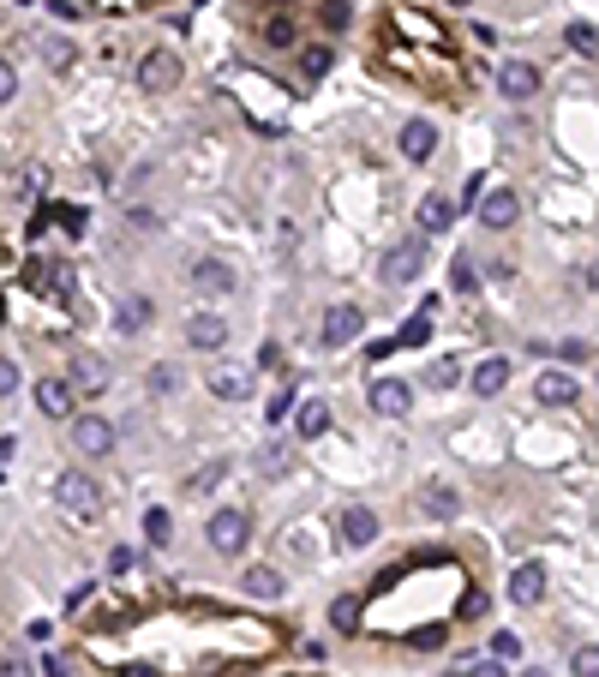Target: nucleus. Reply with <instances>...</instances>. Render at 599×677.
<instances>
[{"mask_svg": "<svg viewBox=\"0 0 599 677\" xmlns=\"http://www.w3.org/2000/svg\"><path fill=\"white\" fill-rule=\"evenodd\" d=\"M180 84V54L174 48H144L138 54V90L144 96H162V90H174Z\"/></svg>", "mask_w": 599, "mask_h": 677, "instance_id": "f257e3e1", "label": "nucleus"}, {"mask_svg": "<svg viewBox=\"0 0 599 677\" xmlns=\"http://www.w3.org/2000/svg\"><path fill=\"white\" fill-rule=\"evenodd\" d=\"M426 270V240H402V246H390L384 258H378V282L384 288H402V282H414Z\"/></svg>", "mask_w": 599, "mask_h": 677, "instance_id": "f03ea898", "label": "nucleus"}, {"mask_svg": "<svg viewBox=\"0 0 599 677\" xmlns=\"http://www.w3.org/2000/svg\"><path fill=\"white\" fill-rule=\"evenodd\" d=\"M54 498H60L72 516H96V510H102V492H96V480H90L84 468H66V474L54 480Z\"/></svg>", "mask_w": 599, "mask_h": 677, "instance_id": "7ed1b4c3", "label": "nucleus"}, {"mask_svg": "<svg viewBox=\"0 0 599 677\" xmlns=\"http://www.w3.org/2000/svg\"><path fill=\"white\" fill-rule=\"evenodd\" d=\"M204 534H210V552H222V558H240V546L252 540V522H246V510H216Z\"/></svg>", "mask_w": 599, "mask_h": 677, "instance_id": "20e7f679", "label": "nucleus"}, {"mask_svg": "<svg viewBox=\"0 0 599 677\" xmlns=\"http://www.w3.org/2000/svg\"><path fill=\"white\" fill-rule=\"evenodd\" d=\"M72 396H102L108 384H114V366L102 360V354H72Z\"/></svg>", "mask_w": 599, "mask_h": 677, "instance_id": "39448f33", "label": "nucleus"}, {"mask_svg": "<svg viewBox=\"0 0 599 677\" xmlns=\"http://www.w3.org/2000/svg\"><path fill=\"white\" fill-rule=\"evenodd\" d=\"M474 210H480V222H486V228H516V216H522V198H516L510 186H492L486 198H474Z\"/></svg>", "mask_w": 599, "mask_h": 677, "instance_id": "423d86ee", "label": "nucleus"}, {"mask_svg": "<svg viewBox=\"0 0 599 677\" xmlns=\"http://www.w3.org/2000/svg\"><path fill=\"white\" fill-rule=\"evenodd\" d=\"M414 408V390L402 384V378H378L372 384V414H384V420H402Z\"/></svg>", "mask_w": 599, "mask_h": 677, "instance_id": "0eeeda50", "label": "nucleus"}, {"mask_svg": "<svg viewBox=\"0 0 599 677\" xmlns=\"http://www.w3.org/2000/svg\"><path fill=\"white\" fill-rule=\"evenodd\" d=\"M360 330H366V312H360V306H330V312H324V342H330V348L354 342Z\"/></svg>", "mask_w": 599, "mask_h": 677, "instance_id": "6e6552de", "label": "nucleus"}, {"mask_svg": "<svg viewBox=\"0 0 599 677\" xmlns=\"http://www.w3.org/2000/svg\"><path fill=\"white\" fill-rule=\"evenodd\" d=\"M72 444H78L84 456H108V450H114V426L96 420V414H84V420H72Z\"/></svg>", "mask_w": 599, "mask_h": 677, "instance_id": "1a4fd4ad", "label": "nucleus"}, {"mask_svg": "<svg viewBox=\"0 0 599 677\" xmlns=\"http://www.w3.org/2000/svg\"><path fill=\"white\" fill-rule=\"evenodd\" d=\"M186 342H192L198 354H216V348L228 342V324H222L216 312H198V318H186Z\"/></svg>", "mask_w": 599, "mask_h": 677, "instance_id": "9d476101", "label": "nucleus"}, {"mask_svg": "<svg viewBox=\"0 0 599 677\" xmlns=\"http://www.w3.org/2000/svg\"><path fill=\"white\" fill-rule=\"evenodd\" d=\"M72 402H78V396H72L66 378H42V384H36V408H42L48 420H72Z\"/></svg>", "mask_w": 599, "mask_h": 677, "instance_id": "9b49d317", "label": "nucleus"}, {"mask_svg": "<svg viewBox=\"0 0 599 677\" xmlns=\"http://www.w3.org/2000/svg\"><path fill=\"white\" fill-rule=\"evenodd\" d=\"M498 84H504V96H510V102H528V96L540 90V72H534L528 60H504V72H498Z\"/></svg>", "mask_w": 599, "mask_h": 677, "instance_id": "f8f14e48", "label": "nucleus"}, {"mask_svg": "<svg viewBox=\"0 0 599 677\" xmlns=\"http://www.w3.org/2000/svg\"><path fill=\"white\" fill-rule=\"evenodd\" d=\"M396 144H402V156H408V162H432V150H438V132H432V120H408Z\"/></svg>", "mask_w": 599, "mask_h": 677, "instance_id": "ddd939ff", "label": "nucleus"}, {"mask_svg": "<svg viewBox=\"0 0 599 677\" xmlns=\"http://www.w3.org/2000/svg\"><path fill=\"white\" fill-rule=\"evenodd\" d=\"M192 288H198V294H234V270H228L222 258H198V264H192Z\"/></svg>", "mask_w": 599, "mask_h": 677, "instance_id": "4468645a", "label": "nucleus"}, {"mask_svg": "<svg viewBox=\"0 0 599 677\" xmlns=\"http://www.w3.org/2000/svg\"><path fill=\"white\" fill-rule=\"evenodd\" d=\"M372 540H378V516H372L366 504L342 510V546H354V552H360V546H372Z\"/></svg>", "mask_w": 599, "mask_h": 677, "instance_id": "2eb2a0df", "label": "nucleus"}, {"mask_svg": "<svg viewBox=\"0 0 599 677\" xmlns=\"http://www.w3.org/2000/svg\"><path fill=\"white\" fill-rule=\"evenodd\" d=\"M510 600H516V606H540V600H546V570H540V564H522V570L510 576Z\"/></svg>", "mask_w": 599, "mask_h": 677, "instance_id": "dca6fc26", "label": "nucleus"}, {"mask_svg": "<svg viewBox=\"0 0 599 677\" xmlns=\"http://www.w3.org/2000/svg\"><path fill=\"white\" fill-rule=\"evenodd\" d=\"M132 6H150V0H48V12H60V18H84V12H132Z\"/></svg>", "mask_w": 599, "mask_h": 677, "instance_id": "f3484780", "label": "nucleus"}, {"mask_svg": "<svg viewBox=\"0 0 599 677\" xmlns=\"http://www.w3.org/2000/svg\"><path fill=\"white\" fill-rule=\"evenodd\" d=\"M534 396H540L546 408H564V402H576V378H570V372H540Z\"/></svg>", "mask_w": 599, "mask_h": 677, "instance_id": "a211bd4d", "label": "nucleus"}, {"mask_svg": "<svg viewBox=\"0 0 599 677\" xmlns=\"http://www.w3.org/2000/svg\"><path fill=\"white\" fill-rule=\"evenodd\" d=\"M240 588H246L252 600H282V588H288V582H282V576H276L270 564H252V570L240 576Z\"/></svg>", "mask_w": 599, "mask_h": 677, "instance_id": "6ab92c4d", "label": "nucleus"}, {"mask_svg": "<svg viewBox=\"0 0 599 677\" xmlns=\"http://www.w3.org/2000/svg\"><path fill=\"white\" fill-rule=\"evenodd\" d=\"M210 390H216L222 402H246V396H252V378L234 372V366H216V372H210Z\"/></svg>", "mask_w": 599, "mask_h": 677, "instance_id": "aec40b11", "label": "nucleus"}, {"mask_svg": "<svg viewBox=\"0 0 599 677\" xmlns=\"http://www.w3.org/2000/svg\"><path fill=\"white\" fill-rule=\"evenodd\" d=\"M288 468H294V450H288V438H270V444L258 450V474H264V480H282Z\"/></svg>", "mask_w": 599, "mask_h": 677, "instance_id": "412c9836", "label": "nucleus"}, {"mask_svg": "<svg viewBox=\"0 0 599 677\" xmlns=\"http://www.w3.org/2000/svg\"><path fill=\"white\" fill-rule=\"evenodd\" d=\"M396 30H408V36H420L426 48H450V42H444V30H438L432 18H420V12H396Z\"/></svg>", "mask_w": 599, "mask_h": 677, "instance_id": "4be33fe9", "label": "nucleus"}, {"mask_svg": "<svg viewBox=\"0 0 599 677\" xmlns=\"http://www.w3.org/2000/svg\"><path fill=\"white\" fill-rule=\"evenodd\" d=\"M450 216H456V204H450V198H438V192H432V198H420V228H426V234H444V228H450Z\"/></svg>", "mask_w": 599, "mask_h": 677, "instance_id": "5701e85b", "label": "nucleus"}, {"mask_svg": "<svg viewBox=\"0 0 599 677\" xmlns=\"http://www.w3.org/2000/svg\"><path fill=\"white\" fill-rule=\"evenodd\" d=\"M504 384H510V360H480V366H474V390H480V396H498Z\"/></svg>", "mask_w": 599, "mask_h": 677, "instance_id": "b1692460", "label": "nucleus"}, {"mask_svg": "<svg viewBox=\"0 0 599 677\" xmlns=\"http://www.w3.org/2000/svg\"><path fill=\"white\" fill-rule=\"evenodd\" d=\"M360 618H366V606H360L354 594H342V600L330 606V624H336L342 636H360Z\"/></svg>", "mask_w": 599, "mask_h": 677, "instance_id": "393cba45", "label": "nucleus"}, {"mask_svg": "<svg viewBox=\"0 0 599 677\" xmlns=\"http://www.w3.org/2000/svg\"><path fill=\"white\" fill-rule=\"evenodd\" d=\"M426 336H432V306H420V312H414V318H408V324H402V336H396V342H390V348H420V342H426Z\"/></svg>", "mask_w": 599, "mask_h": 677, "instance_id": "a878e982", "label": "nucleus"}, {"mask_svg": "<svg viewBox=\"0 0 599 677\" xmlns=\"http://www.w3.org/2000/svg\"><path fill=\"white\" fill-rule=\"evenodd\" d=\"M144 324H150V300H144V294H126V300H120V330L132 336V330H144Z\"/></svg>", "mask_w": 599, "mask_h": 677, "instance_id": "bb28decb", "label": "nucleus"}, {"mask_svg": "<svg viewBox=\"0 0 599 677\" xmlns=\"http://www.w3.org/2000/svg\"><path fill=\"white\" fill-rule=\"evenodd\" d=\"M42 60H48V66H54V72H66V66H72V60H78V48H72V42H66V36H42Z\"/></svg>", "mask_w": 599, "mask_h": 677, "instance_id": "cd10ccee", "label": "nucleus"}, {"mask_svg": "<svg viewBox=\"0 0 599 677\" xmlns=\"http://www.w3.org/2000/svg\"><path fill=\"white\" fill-rule=\"evenodd\" d=\"M330 432V408L324 402H306L300 408V438H324Z\"/></svg>", "mask_w": 599, "mask_h": 677, "instance_id": "c85d7f7f", "label": "nucleus"}, {"mask_svg": "<svg viewBox=\"0 0 599 677\" xmlns=\"http://www.w3.org/2000/svg\"><path fill=\"white\" fill-rule=\"evenodd\" d=\"M144 540L150 546H168L174 540V516L168 510H144Z\"/></svg>", "mask_w": 599, "mask_h": 677, "instance_id": "c756f323", "label": "nucleus"}, {"mask_svg": "<svg viewBox=\"0 0 599 677\" xmlns=\"http://www.w3.org/2000/svg\"><path fill=\"white\" fill-rule=\"evenodd\" d=\"M456 378H462V366H456V360H432V366H426V384H432V390H450Z\"/></svg>", "mask_w": 599, "mask_h": 677, "instance_id": "7c9ffc66", "label": "nucleus"}, {"mask_svg": "<svg viewBox=\"0 0 599 677\" xmlns=\"http://www.w3.org/2000/svg\"><path fill=\"white\" fill-rule=\"evenodd\" d=\"M144 384H150V396H174V384H180V372H174V366L162 360V366H150V378H144Z\"/></svg>", "mask_w": 599, "mask_h": 677, "instance_id": "2f4dec72", "label": "nucleus"}, {"mask_svg": "<svg viewBox=\"0 0 599 677\" xmlns=\"http://www.w3.org/2000/svg\"><path fill=\"white\" fill-rule=\"evenodd\" d=\"M222 474H228V462H204V468L186 480V492H216V480H222Z\"/></svg>", "mask_w": 599, "mask_h": 677, "instance_id": "473e14b6", "label": "nucleus"}, {"mask_svg": "<svg viewBox=\"0 0 599 677\" xmlns=\"http://www.w3.org/2000/svg\"><path fill=\"white\" fill-rule=\"evenodd\" d=\"M570 48H576V54H594V48H599V30L588 24V18H576V24H570Z\"/></svg>", "mask_w": 599, "mask_h": 677, "instance_id": "72a5a7b5", "label": "nucleus"}, {"mask_svg": "<svg viewBox=\"0 0 599 677\" xmlns=\"http://www.w3.org/2000/svg\"><path fill=\"white\" fill-rule=\"evenodd\" d=\"M558 354H564L570 366H588V360H594V342H582V336H570V342H558Z\"/></svg>", "mask_w": 599, "mask_h": 677, "instance_id": "f704fd0d", "label": "nucleus"}, {"mask_svg": "<svg viewBox=\"0 0 599 677\" xmlns=\"http://www.w3.org/2000/svg\"><path fill=\"white\" fill-rule=\"evenodd\" d=\"M420 504H426L432 516H456V492H444V486H432V492H426Z\"/></svg>", "mask_w": 599, "mask_h": 677, "instance_id": "c9c22d12", "label": "nucleus"}, {"mask_svg": "<svg viewBox=\"0 0 599 677\" xmlns=\"http://www.w3.org/2000/svg\"><path fill=\"white\" fill-rule=\"evenodd\" d=\"M576 677H599V648H594V642L576 648Z\"/></svg>", "mask_w": 599, "mask_h": 677, "instance_id": "e433bc0d", "label": "nucleus"}, {"mask_svg": "<svg viewBox=\"0 0 599 677\" xmlns=\"http://www.w3.org/2000/svg\"><path fill=\"white\" fill-rule=\"evenodd\" d=\"M456 677H510L498 660H468V666H456Z\"/></svg>", "mask_w": 599, "mask_h": 677, "instance_id": "4c0bfd02", "label": "nucleus"}, {"mask_svg": "<svg viewBox=\"0 0 599 677\" xmlns=\"http://www.w3.org/2000/svg\"><path fill=\"white\" fill-rule=\"evenodd\" d=\"M324 66H330V48H324V42L306 48V78H324Z\"/></svg>", "mask_w": 599, "mask_h": 677, "instance_id": "58836bf2", "label": "nucleus"}, {"mask_svg": "<svg viewBox=\"0 0 599 677\" xmlns=\"http://www.w3.org/2000/svg\"><path fill=\"white\" fill-rule=\"evenodd\" d=\"M450 276H456V294H474V258H456Z\"/></svg>", "mask_w": 599, "mask_h": 677, "instance_id": "ea45409f", "label": "nucleus"}, {"mask_svg": "<svg viewBox=\"0 0 599 677\" xmlns=\"http://www.w3.org/2000/svg\"><path fill=\"white\" fill-rule=\"evenodd\" d=\"M492 654H498V660H516V654H522V642H516L510 630H498V636H492Z\"/></svg>", "mask_w": 599, "mask_h": 677, "instance_id": "a19ab883", "label": "nucleus"}, {"mask_svg": "<svg viewBox=\"0 0 599 677\" xmlns=\"http://www.w3.org/2000/svg\"><path fill=\"white\" fill-rule=\"evenodd\" d=\"M18 96V72H12V60H0V102H12Z\"/></svg>", "mask_w": 599, "mask_h": 677, "instance_id": "79ce46f5", "label": "nucleus"}, {"mask_svg": "<svg viewBox=\"0 0 599 677\" xmlns=\"http://www.w3.org/2000/svg\"><path fill=\"white\" fill-rule=\"evenodd\" d=\"M324 24L342 30V24H348V0H324Z\"/></svg>", "mask_w": 599, "mask_h": 677, "instance_id": "37998d69", "label": "nucleus"}, {"mask_svg": "<svg viewBox=\"0 0 599 677\" xmlns=\"http://www.w3.org/2000/svg\"><path fill=\"white\" fill-rule=\"evenodd\" d=\"M12 390H18V366H12V360H0V402H6Z\"/></svg>", "mask_w": 599, "mask_h": 677, "instance_id": "c03bdc74", "label": "nucleus"}, {"mask_svg": "<svg viewBox=\"0 0 599 677\" xmlns=\"http://www.w3.org/2000/svg\"><path fill=\"white\" fill-rule=\"evenodd\" d=\"M288 402H294V390L282 384V396H270V420H282V414H288Z\"/></svg>", "mask_w": 599, "mask_h": 677, "instance_id": "a18cd8bd", "label": "nucleus"}, {"mask_svg": "<svg viewBox=\"0 0 599 677\" xmlns=\"http://www.w3.org/2000/svg\"><path fill=\"white\" fill-rule=\"evenodd\" d=\"M120 677H162L150 660H132V666H120Z\"/></svg>", "mask_w": 599, "mask_h": 677, "instance_id": "49530a36", "label": "nucleus"}, {"mask_svg": "<svg viewBox=\"0 0 599 677\" xmlns=\"http://www.w3.org/2000/svg\"><path fill=\"white\" fill-rule=\"evenodd\" d=\"M0 677H36L24 660H0Z\"/></svg>", "mask_w": 599, "mask_h": 677, "instance_id": "de8ad7c7", "label": "nucleus"}, {"mask_svg": "<svg viewBox=\"0 0 599 677\" xmlns=\"http://www.w3.org/2000/svg\"><path fill=\"white\" fill-rule=\"evenodd\" d=\"M522 677H546V672H522Z\"/></svg>", "mask_w": 599, "mask_h": 677, "instance_id": "09e8293b", "label": "nucleus"}, {"mask_svg": "<svg viewBox=\"0 0 599 677\" xmlns=\"http://www.w3.org/2000/svg\"><path fill=\"white\" fill-rule=\"evenodd\" d=\"M450 6H468V0H450Z\"/></svg>", "mask_w": 599, "mask_h": 677, "instance_id": "8fccbe9b", "label": "nucleus"}, {"mask_svg": "<svg viewBox=\"0 0 599 677\" xmlns=\"http://www.w3.org/2000/svg\"><path fill=\"white\" fill-rule=\"evenodd\" d=\"M0 468H6V462H0Z\"/></svg>", "mask_w": 599, "mask_h": 677, "instance_id": "3c124183", "label": "nucleus"}]
</instances>
